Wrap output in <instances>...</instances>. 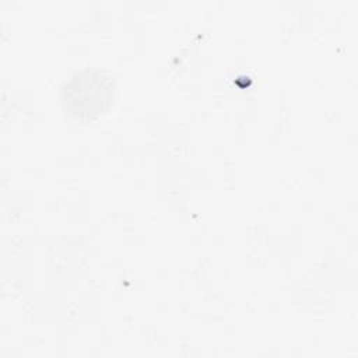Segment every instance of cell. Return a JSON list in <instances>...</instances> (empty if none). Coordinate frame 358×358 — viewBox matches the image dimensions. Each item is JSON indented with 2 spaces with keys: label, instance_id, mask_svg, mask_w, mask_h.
<instances>
[{
  "label": "cell",
  "instance_id": "1",
  "mask_svg": "<svg viewBox=\"0 0 358 358\" xmlns=\"http://www.w3.org/2000/svg\"><path fill=\"white\" fill-rule=\"evenodd\" d=\"M115 88L110 77L94 69L74 73L62 88L63 108L83 122L102 116L110 108Z\"/></svg>",
  "mask_w": 358,
  "mask_h": 358
}]
</instances>
